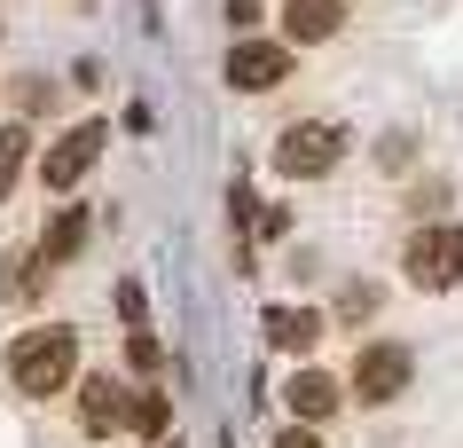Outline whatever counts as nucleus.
<instances>
[{
    "instance_id": "423d86ee",
    "label": "nucleus",
    "mask_w": 463,
    "mask_h": 448,
    "mask_svg": "<svg viewBox=\"0 0 463 448\" xmlns=\"http://www.w3.org/2000/svg\"><path fill=\"white\" fill-rule=\"evenodd\" d=\"M291 40H236V48L220 55V79L236 87V95H268V87H283L291 79Z\"/></svg>"
},
{
    "instance_id": "a211bd4d",
    "label": "nucleus",
    "mask_w": 463,
    "mask_h": 448,
    "mask_svg": "<svg viewBox=\"0 0 463 448\" xmlns=\"http://www.w3.org/2000/svg\"><path fill=\"white\" fill-rule=\"evenodd\" d=\"M275 448H322V433H315V424H283V433H275Z\"/></svg>"
},
{
    "instance_id": "f8f14e48",
    "label": "nucleus",
    "mask_w": 463,
    "mask_h": 448,
    "mask_svg": "<svg viewBox=\"0 0 463 448\" xmlns=\"http://www.w3.org/2000/svg\"><path fill=\"white\" fill-rule=\"evenodd\" d=\"M87 228H95V221H87V205H71V213H55V221L40 228V252H48L55 268H63V260H71V252L87 244Z\"/></svg>"
},
{
    "instance_id": "9b49d317",
    "label": "nucleus",
    "mask_w": 463,
    "mask_h": 448,
    "mask_svg": "<svg viewBox=\"0 0 463 448\" xmlns=\"http://www.w3.org/2000/svg\"><path fill=\"white\" fill-rule=\"evenodd\" d=\"M315 338H322V315H315V307H268V347L307 354Z\"/></svg>"
},
{
    "instance_id": "7ed1b4c3",
    "label": "nucleus",
    "mask_w": 463,
    "mask_h": 448,
    "mask_svg": "<svg viewBox=\"0 0 463 448\" xmlns=\"http://www.w3.org/2000/svg\"><path fill=\"white\" fill-rule=\"evenodd\" d=\"M401 275H409L416 291H456L463 283V228L456 221H424L401 244Z\"/></svg>"
},
{
    "instance_id": "9d476101",
    "label": "nucleus",
    "mask_w": 463,
    "mask_h": 448,
    "mask_svg": "<svg viewBox=\"0 0 463 448\" xmlns=\"http://www.w3.org/2000/svg\"><path fill=\"white\" fill-rule=\"evenodd\" d=\"M345 24V0H283V40L291 48H315Z\"/></svg>"
},
{
    "instance_id": "20e7f679",
    "label": "nucleus",
    "mask_w": 463,
    "mask_h": 448,
    "mask_svg": "<svg viewBox=\"0 0 463 448\" xmlns=\"http://www.w3.org/2000/svg\"><path fill=\"white\" fill-rule=\"evenodd\" d=\"M409 377H416V354L401 347V338H377V347L354 354V377H345V394L362 401V409H385V401L409 394Z\"/></svg>"
},
{
    "instance_id": "1a4fd4ad",
    "label": "nucleus",
    "mask_w": 463,
    "mask_h": 448,
    "mask_svg": "<svg viewBox=\"0 0 463 448\" xmlns=\"http://www.w3.org/2000/svg\"><path fill=\"white\" fill-rule=\"evenodd\" d=\"M48 275H55L48 252H40V244H16L8 260H0V299H8V307H32V299L48 291Z\"/></svg>"
},
{
    "instance_id": "39448f33",
    "label": "nucleus",
    "mask_w": 463,
    "mask_h": 448,
    "mask_svg": "<svg viewBox=\"0 0 463 448\" xmlns=\"http://www.w3.org/2000/svg\"><path fill=\"white\" fill-rule=\"evenodd\" d=\"M102 149H110V126H102V119H79L71 134H55V142H48L40 181H48V189H79V181L102 166Z\"/></svg>"
},
{
    "instance_id": "6e6552de",
    "label": "nucleus",
    "mask_w": 463,
    "mask_h": 448,
    "mask_svg": "<svg viewBox=\"0 0 463 448\" xmlns=\"http://www.w3.org/2000/svg\"><path fill=\"white\" fill-rule=\"evenodd\" d=\"M283 401H291V417H298V424H330V417L345 409V386H338L330 370H291Z\"/></svg>"
},
{
    "instance_id": "ddd939ff",
    "label": "nucleus",
    "mask_w": 463,
    "mask_h": 448,
    "mask_svg": "<svg viewBox=\"0 0 463 448\" xmlns=\"http://www.w3.org/2000/svg\"><path fill=\"white\" fill-rule=\"evenodd\" d=\"M24 166H32V134L24 126H0V197L24 181Z\"/></svg>"
},
{
    "instance_id": "f257e3e1",
    "label": "nucleus",
    "mask_w": 463,
    "mask_h": 448,
    "mask_svg": "<svg viewBox=\"0 0 463 448\" xmlns=\"http://www.w3.org/2000/svg\"><path fill=\"white\" fill-rule=\"evenodd\" d=\"M8 386L24 401H55L63 386H79V330L71 323H32L8 338Z\"/></svg>"
},
{
    "instance_id": "f3484780",
    "label": "nucleus",
    "mask_w": 463,
    "mask_h": 448,
    "mask_svg": "<svg viewBox=\"0 0 463 448\" xmlns=\"http://www.w3.org/2000/svg\"><path fill=\"white\" fill-rule=\"evenodd\" d=\"M118 315H126V323H134V330H142V315H149V291H142V283H134V275H126V283H118Z\"/></svg>"
},
{
    "instance_id": "dca6fc26",
    "label": "nucleus",
    "mask_w": 463,
    "mask_h": 448,
    "mask_svg": "<svg viewBox=\"0 0 463 448\" xmlns=\"http://www.w3.org/2000/svg\"><path fill=\"white\" fill-rule=\"evenodd\" d=\"M157 362H165L157 330H134V338H126V370H134V377H157Z\"/></svg>"
},
{
    "instance_id": "4468645a",
    "label": "nucleus",
    "mask_w": 463,
    "mask_h": 448,
    "mask_svg": "<svg viewBox=\"0 0 463 448\" xmlns=\"http://www.w3.org/2000/svg\"><path fill=\"white\" fill-rule=\"evenodd\" d=\"M165 424H173V409H165V394H157V386H149V394H134V417H126V433L165 441Z\"/></svg>"
},
{
    "instance_id": "f03ea898",
    "label": "nucleus",
    "mask_w": 463,
    "mask_h": 448,
    "mask_svg": "<svg viewBox=\"0 0 463 448\" xmlns=\"http://www.w3.org/2000/svg\"><path fill=\"white\" fill-rule=\"evenodd\" d=\"M345 149H354V134H345L338 119H298L275 134V174L283 181H322L345 166Z\"/></svg>"
},
{
    "instance_id": "0eeeda50",
    "label": "nucleus",
    "mask_w": 463,
    "mask_h": 448,
    "mask_svg": "<svg viewBox=\"0 0 463 448\" xmlns=\"http://www.w3.org/2000/svg\"><path fill=\"white\" fill-rule=\"evenodd\" d=\"M126 417H134V394H126L118 377H79V433L87 441L126 433Z\"/></svg>"
},
{
    "instance_id": "2eb2a0df",
    "label": "nucleus",
    "mask_w": 463,
    "mask_h": 448,
    "mask_svg": "<svg viewBox=\"0 0 463 448\" xmlns=\"http://www.w3.org/2000/svg\"><path fill=\"white\" fill-rule=\"evenodd\" d=\"M330 315H338L345 330H354V323H369V315H377V283H345V291H338V307H330Z\"/></svg>"
}]
</instances>
